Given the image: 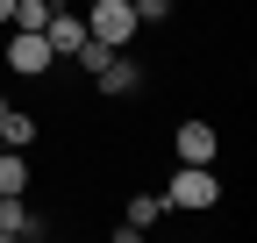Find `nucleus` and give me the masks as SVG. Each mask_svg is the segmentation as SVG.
I'll list each match as a JSON object with an SVG mask.
<instances>
[{
	"mask_svg": "<svg viewBox=\"0 0 257 243\" xmlns=\"http://www.w3.org/2000/svg\"><path fill=\"white\" fill-rule=\"evenodd\" d=\"M93 79H100V93H136V86H143V72L128 65V57H107V65L93 72Z\"/></svg>",
	"mask_w": 257,
	"mask_h": 243,
	"instance_id": "obj_7",
	"label": "nucleus"
},
{
	"mask_svg": "<svg viewBox=\"0 0 257 243\" xmlns=\"http://www.w3.org/2000/svg\"><path fill=\"white\" fill-rule=\"evenodd\" d=\"M15 236H43V222L22 207V193H0V243H15Z\"/></svg>",
	"mask_w": 257,
	"mask_h": 243,
	"instance_id": "obj_5",
	"label": "nucleus"
},
{
	"mask_svg": "<svg viewBox=\"0 0 257 243\" xmlns=\"http://www.w3.org/2000/svg\"><path fill=\"white\" fill-rule=\"evenodd\" d=\"M0 143H8V150H29V143H36V122H29V114H0Z\"/></svg>",
	"mask_w": 257,
	"mask_h": 243,
	"instance_id": "obj_8",
	"label": "nucleus"
},
{
	"mask_svg": "<svg viewBox=\"0 0 257 243\" xmlns=\"http://www.w3.org/2000/svg\"><path fill=\"white\" fill-rule=\"evenodd\" d=\"M136 8V22H172V0H128Z\"/></svg>",
	"mask_w": 257,
	"mask_h": 243,
	"instance_id": "obj_12",
	"label": "nucleus"
},
{
	"mask_svg": "<svg viewBox=\"0 0 257 243\" xmlns=\"http://www.w3.org/2000/svg\"><path fill=\"white\" fill-rule=\"evenodd\" d=\"M8 65L22 72V79H43L57 57H50V43H43V29H8Z\"/></svg>",
	"mask_w": 257,
	"mask_h": 243,
	"instance_id": "obj_3",
	"label": "nucleus"
},
{
	"mask_svg": "<svg viewBox=\"0 0 257 243\" xmlns=\"http://www.w3.org/2000/svg\"><path fill=\"white\" fill-rule=\"evenodd\" d=\"M172 150H179V165H214V150H221V136L207 129V122H179V136H172Z\"/></svg>",
	"mask_w": 257,
	"mask_h": 243,
	"instance_id": "obj_4",
	"label": "nucleus"
},
{
	"mask_svg": "<svg viewBox=\"0 0 257 243\" xmlns=\"http://www.w3.org/2000/svg\"><path fill=\"white\" fill-rule=\"evenodd\" d=\"M29 186V165H22V150H0V193H22Z\"/></svg>",
	"mask_w": 257,
	"mask_h": 243,
	"instance_id": "obj_9",
	"label": "nucleus"
},
{
	"mask_svg": "<svg viewBox=\"0 0 257 243\" xmlns=\"http://www.w3.org/2000/svg\"><path fill=\"white\" fill-rule=\"evenodd\" d=\"M72 57H79V65H86V72H100V65H107V57H114V50H107V43H93V36H86V43H79Z\"/></svg>",
	"mask_w": 257,
	"mask_h": 243,
	"instance_id": "obj_11",
	"label": "nucleus"
},
{
	"mask_svg": "<svg viewBox=\"0 0 257 243\" xmlns=\"http://www.w3.org/2000/svg\"><path fill=\"white\" fill-rule=\"evenodd\" d=\"M157 215H165V193H136V200H128V222L114 229V243H128V236H143Z\"/></svg>",
	"mask_w": 257,
	"mask_h": 243,
	"instance_id": "obj_6",
	"label": "nucleus"
},
{
	"mask_svg": "<svg viewBox=\"0 0 257 243\" xmlns=\"http://www.w3.org/2000/svg\"><path fill=\"white\" fill-rule=\"evenodd\" d=\"M0 114H8V100H0Z\"/></svg>",
	"mask_w": 257,
	"mask_h": 243,
	"instance_id": "obj_14",
	"label": "nucleus"
},
{
	"mask_svg": "<svg viewBox=\"0 0 257 243\" xmlns=\"http://www.w3.org/2000/svg\"><path fill=\"white\" fill-rule=\"evenodd\" d=\"M214 200H221V179H214V165H179V179H172L165 207H179V215H200V207H214Z\"/></svg>",
	"mask_w": 257,
	"mask_h": 243,
	"instance_id": "obj_2",
	"label": "nucleus"
},
{
	"mask_svg": "<svg viewBox=\"0 0 257 243\" xmlns=\"http://www.w3.org/2000/svg\"><path fill=\"white\" fill-rule=\"evenodd\" d=\"M0 150H8V143H0Z\"/></svg>",
	"mask_w": 257,
	"mask_h": 243,
	"instance_id": "obj_15",
	"label": "nucleus"
},
{
	"mask_svg": "<svg viewBox=\"0 0 257 243\" xmlns=\"http://www.w3.org/2000/svg\"><path fill=\"white\" fill-rule=\"evenodd\" d=\"M136 8L128 0H86V36L93 43H107V50H128V36H136Z\"/></svg>",
	"mask_w": 257,
	"mask_h": 243,
	"instance_id": "obj_1",
	"label": "nucleus"
},
{
	"mask_svg": "<svg viewBox=\"0 0 257 243\" xmlns=\"http://www.w3.org/2000/svg\"><path fill=\"white\" fill-rule=\"evenodd\" d=\"M50 22V0H15V22L8 29H43Z\"/></svg>",
	"mask_w": 257,
	"mask_h": 243,
	"instance_id": "obj_10",
	"label": "nucleus"
},
{
	"mask_svg": "<svg viewBox=\"0 0 257 243\" xmlns=\"http://www.w3.org/2000/svg\"><path fill=\"white\" fill-rule=\"evenodd\" d=\"M8 22H15V0H0V29H8Z\"/></svg>",
	"mask_w": 257,
	"mask_h": 243,
	"instance_id": "obj_13",
	"label": "nucleus"
}]
</instances>
